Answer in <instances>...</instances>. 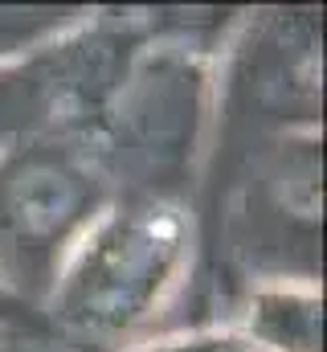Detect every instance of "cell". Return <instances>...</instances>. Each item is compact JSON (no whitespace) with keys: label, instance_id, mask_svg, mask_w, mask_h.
<instances>
[{"label":"cell","instance_id":"3957f363","mask_svg":"<svg viewBox=\"0 0 327 352\" xmlns=\"http://www.w3.org/2000/svg\"><path fill=\"white\" fill-rule=\"evenodd\" d=\"M4 303H8V299H4V295H0V307H4Z\"/></svg>","mask_w":327,"mask_h":352},{"label":"cell","instance_id":"7a4b0ae2","mask_svg":"<svg viewBox=\"0 0 327 352\" xmlns=\"http://www.w3.org/2000/svg\"><path fill=\"white\" fill-rule=\"evenodd\" d=\"M90 201V180L58 152H25L0 173V226L16 242H58Z\"/></svg>","mask_w":327,"mask_h":352},{"label":"cell","instance_id":"6da1fadb","mask_svg":"<svg viewBox=\"0 0 327 352\" xmlns=\"http://www.w3.org/2000/svg\"><path fill=\"white\" fill-rule=\"evenodd\" d=\"M180 250V221L168 209H131L111 221L82 258L66 291V320L82 328H123L148 311Z\"/></svg>","mask_w":327,"mask_h":352}]
</instances>
